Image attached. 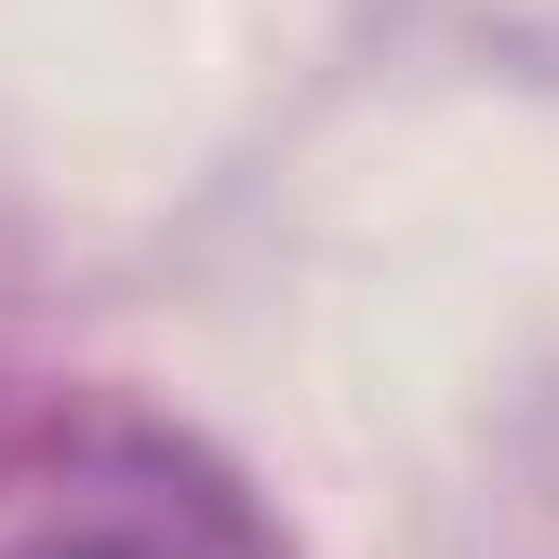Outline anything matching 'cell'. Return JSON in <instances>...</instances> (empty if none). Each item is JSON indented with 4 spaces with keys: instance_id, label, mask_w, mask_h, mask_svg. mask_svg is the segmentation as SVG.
<instances>
[{
    "instance_id": "obj_1",
    "label": "cell",
    "mask_w": 559,
    "mask_h": 559,
    "mask_svg": "<svg viewBox=\"0 0 559 559\" xmlns=\"http://www.w3.org/2000/svg\"><path fill=\"white\" fill-rule=\"evenodd\" d=\"M0 559H253V533H240L214 493H187V479L120 466V479H81L67 507L14 520Z\"/></svg>"
}]
</instances>
